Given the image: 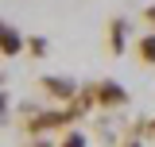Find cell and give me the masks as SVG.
Masks as SVG:
<instances>
[{
    "instance_id": "6da1fadb",
    "label": "cell",
    "mask_w": 155,
    "mask_h": 147,
    "mask_svg": "<svg viewBox=\"0 0 155 147\" xmlns=\"http://www.w3.org/2000/svg\"><path fill=\"white\" fill-rule=\"evenodd\" d=\"M4 51H8V54H16V51H19V35L12 31V27H4Z\"/></svg>"
},
{
    "instance_id": "7a4b0ae2",
    "label": "cell",
    "mask_w": 155,
    "mask_h": 147,
    "mask_svg": "<svg viewBox=\"0 0 155 147\" xmlns=\"http://www.w3.org/2000/svg\"><path fill=\"white\" fill-rule=\"evenodd\" d=\"M140 54L147 58V62H155V35L151 39H140Z\"/></svg>"
}]
</instances>
